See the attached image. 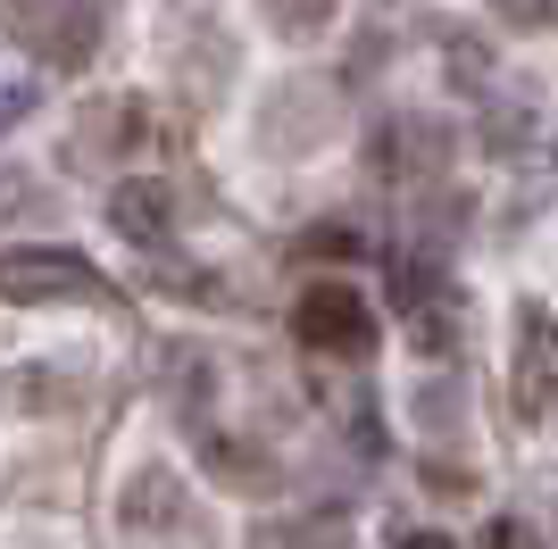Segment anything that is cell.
<instances>
[{"mask_svg": "<svg viewBox=\"0 0 558 549\" xmlns=\"http://www.w3.org/2000/svg\"><path fill=\"white\" fill-rule=\"evenodd\" d=\"M0 300L9 308H84V300H109V283H100V267L84 251H50V242H34V251H0Z\"/></svg>", "mask_w": 558, "mask_h": 549, "instance_id": "7a4b0ae2", "label": "cell"}, {"mask_svg": "<svg viewBox=\"0 0 558 549\" xmlns=\"http://www.w3.org/2000/svg\"><path fill=\"white\" fill-rule=\"evenodd\" d=\"M500 9V25H517V34H550L558 25V0H492Z\"/></svg>", "mask_w": 558, "mask_h": 549, "instance_id": "5bb4252c", "label": "cell"}, {"mask_svg": "<svg viewBox=\"0 0 558 549\" xmlns=\"http://www.w3.org/2000/svg\"><path fill=\"white\" fill-rule=\"evenodd\" d=\"M201 466H209L226 491H251V500L283 483L276 450H258V441H242V434H217V425H201Z\"/></svg>", "mask_w": 558, "mask_h": 549, "instance_id": "9c48e42d", "label": "cell"}, {"mask_svg": "<svg viewBox=\"0 0 558 549\" xmlns=\"http://www.w3.org/2000/svg\"><path fill=\"white\" fill-rule=\"evenodd\" d=\"M17 117H34V84H0V134H9Z\"/></svg>", "mask_w": 558, "mask_h": 549, "instance_id": "ffe728a7", "label": "cell"}, {"mask_svg": "<svg viewBox=\"0 0 558 549\" xmlns=\"http://www.w3.org/2000/svg\"><path fill=\"white\" fill-rule=\"evenodd\" d=\"M417 416L434 425V434H442V425H459V375H450V383H425V391H417Z\"/></svg>", "mask_w": 558, "mask_h": 549, "instance_id": "9a60e30c", "label": "cell"}, {"mask_svg": "<svg viewBox=\"0 0 558 549\" xmlns=\"http://www.w3.org/2000/svg\"><path fill=\"white\" fill-rule=\"evenodd\" d=\"M25 408H68V383L59 375H25Z\"/></svg>", "mask_w": 558, "mask_h": 549, "instance_id": "d6986e66", "label": "cell"}, {"mask_svg": "<svg viewBox=\"0 0 558 549\" xmlns=\"http://www.w3.org/2000/svg\"><path fill=\"white\" fill-rule=\"evenodd\" d=\"M484 549H525V533H517V525H492V541Z\"/></svg>", "mask_w": 558, "mask_h": 549, "instance_id": "44dd1931", "label": "cell"}, {"mask_svg": "<svg viewBox=\"0 0 558 549\" xmlns=\"http://www.w3.org/2000/svg\"><path fill=\"white\" fill-rule=\"evenodd\" d=\"M258 9H267V25H276L283 42H317V34L333 25V9H342V0H258Z\"/></svg>", "mask_w": 558, "mask_h": 549, "instance_id": "4fadbf2b", "label": "cell"}, {"mask_svg": "<svg viewBox=\"0 0 558 549\" xmlns=\"http://www.w3.org/2000/svg\"><path fill=\"white\" fill-rule=\"evenodd\" d=\"M509 408H517V425H542L558 408V317H550V300H517V317H509Z\"/></svg>", "mask_w": 558, "mask_h": 549, "instance_id": "3957f363", "label": "cell"}, {"mask_svg": "<svg viewBox=\"0 0 558 549\" xmlns=\"http://www.w3.org/2000/svg\"><path fill=\"white\" fill-rule=\"evenodd\" d=\"M25 208H34V175H0V225L25 217Z\"/></svg>", "mask_w": 558, "mask_h": 549, "instance_id": "ac0fdd59", "label": "cell"}, {"mask_svg": "<svg viewBox=\"0 0 558 549\" xmlns=\"http://www.w3.org/2000/svg\"><path fill=\"white\" fill-rule=\"evenodd\" d=\"M251 549H350V516L342 508H308V516H276V525H258Z\"/></svg>", "mask_w": 558, "mask_h": 549, "instance_id": "8fae6325", "label": "cell"}, {"mask_svg": "<svg viewBox=\"0 0 558 549\" xmlns=\"http://www.w3.org/2000/svg\"><path fill=\"white\" fill-rule=\"evenodd\" d=\"M117 533L150 541V533H209V525L184 508V483L167 475V466H142V475L117 491Z\"/></svg>", "mask_w": 558, "mask_h": 549, "instance_id": "52a82bcc", "label": "cell"}, {"mask_svg": "<svg viewBox=\"0 0 558 549\" xmlns=\"http://www.w3.org/2000/svg\"><path fill=\"white\" fill-rule=\"evenodd\" d=\"M442 159H450V134L434 117H392V125H375V142H367L375 175H434Z\"/></svg>", "mask_w": 558, "mask_h": 549, "instance_id": "ba28073f", "label": "cell"}, {"mask_svg": "<svg viewBox=\"0 0 558 549\" xmlns=\"http://www.w3.org/2000/svg\"><path fill=\"white\" fill-rule=\"evenodd\" d=\"M425 483H434L442 500H466V491H475V475H466V466H442V457H425Z\"/></svg>", "mask_w": 558, "mask_h": 549, "instance_id": "e0dca14e", "label": "cell"}, {"mask_svg": "<svg viewBox=\"0 0 558 549\" xmlns=\"http://www.w3.org/2000/svg\"><path fill=\"white\" fill-rule=\"evenodd\" d=\"M400 549H450V533H409Z\"/></svg>", "mask_w": 558, "mask_h": 549, "instance_id": "7402d4cb", "label": "cell"}, {"mask_svg": "<svg viewBox=\"0 0 558 549\" xmlns=\"http://www.w3.org/2000/svg\"><path fill=\"white\" fill-rule=\"evenodd\" d=\"M258 125H267V150H276V159H301V150H317V142L333 134V91H317V84L301 75V84L267 91Z\"/></svg>", "mask_w": 558, "mask_h": 549, "instance_id": "8992f818", "label": "cell"}, {"mask_svg": "<svg viewBox=\"0 0 558 549\" xmlns=\"http://www.w3.org/2000/svg\"><path fill=\"white\" fill-rule=\"evenodd\" d=\"M492 42L484 34H466V25H442V75H450V91H492Z\"/></svg>", "mask_w": 558, "mask_h": 549, "instance_id": "7c38bea8", "label": "cell"}, {"mask_svg": "<svg viewBox=\"0 0 558 549\" xmlns=\"http://www.w3.org/2000/svg\"><path fill=\"white\" fill-rule=\"evenodd\" d=\"M142 142H150V109H142L134 91H100L68 125V167L75 175H109L117 159H134Z\"/></svg>", "mask_w": 558, "mask_h": 549, "instance_id": "5b68a950", "label": "cell"}, {"mask_svg": "<svg viewBox=\"0 0 558 549\" xmlns=\"http://www.w3.org/2000/svg\"><path fill=\"white\" fill-rule=\"evenodd\" d=\"M292 333H301V350H317V358H367V350L384 342L375 300L350 292V283H308V292L292 300Z\"/></svg>", "mask_w": 558, "mask_h": 549, "instance_id": "277c9868", "label": "cell"}, {"mask_svg": "<svg viewBox=\"0 0 558 549\" xmlns=\"http://www.w3.org/2000/svg\"><path fill=\"white\" fill-rule=\"evenodd\" d=\"M359 251V233L350 225H317V233H301V258H350Z\"/></svg>", "mask_w": 558, "mask_h": 549, "instance_id": "2e32d148", "label": "cell"}, {"mask_svg": "<svg viewBox=\"0 0 558 549\" xmlns=\"http://www.w3.org/2000/svg\"><path fill=\"white\" fill-rule=\"evenodd\" d=\"M0 34L43 59V68H84L100 50V0H0Z\"/></svg>", "mask_w": 558, "mask_h": 549, "instance_id": "6da1fadb", "label": "cell"}, {"mask_svg": "<svg viewBox=\"0 0 558 549\" xmlns=\"http://www.w3.org/2000/svg\"><path fill=\"white\" fill-rule=\"evenodd\" d=\"M109 225L125 233V242H142V251H159L167 233H175V192L167 183H109Z\"/></svg>", "mask_w": 558, "mask_h": 549, "instance_id": "30bf717a", "label": "cell"}]
</instances>
